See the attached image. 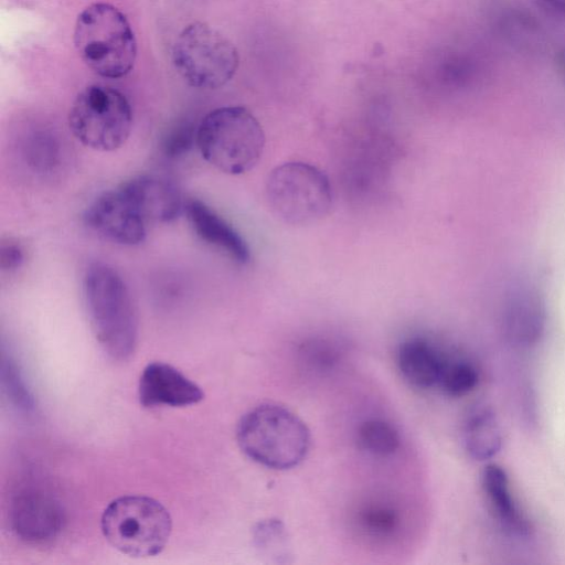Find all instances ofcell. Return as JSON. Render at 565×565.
<instances>
[{"mask_svg":"<svg viewBox=\"0 0 565 565\" xmlns=\"http://www.w3.org/2000/svg\"><path fill=\"white\" fill-rule=\"evenodd\" d=\"M84 297L92 329L103 349L125 359L136 347L138 320L129 289L111 266L96 262L84 276Z\"/></svg>","mask_w":565,"mask_h":565,"instance_id":"6da1fadb","label":"cell"},{"mask_svg":"<svg viewBox=\"0 0 565 565\" xmlns=\"http://www.w3.org/2000/svg\"><path fill=\"white\" fill-rule=\"evenodd\" d=\"M242 451L267 468L285 470L307 456L311 437L307 425L288 408L262 404L248 411L236 431Z\"/></svg>","mask_w":565,"mask_h":565,"instance_id":"7a4b0ae2","label":"cell"},{"mask_svg":"<svg viewBox=\"0 0 565 565\" xmlns=\"http://www.w3.org/2000/svg\"><path fill=\"white\" fill-rule=\"evenodd\" d=\"M265 143L260 122L242 106L213 109L198 126L200 153L226 174L237 175L252 170L259 162Z\"/></svg>","mask_w":565,"mask_h":565,"instance_id":"3957f363","label":"cell"},{"mask_svg":"<svg viewBox=\"0 0 565 565\" xmlns=\"http://www.w3.org/2000/svg\"><path fill=\"white\" fill-rule=\"evenodd\" d=\"M74 43L84 63L103 77L119 78L134 67V31L126 15L109 3H93L79 13Z\"/></svg>","mask_w":565,"mask_h":565,"instance_id":"277c9868","label":"cell"},{"mask_svg":"<svg viewBox=\"0 0 565 565\" xmlns=\"http://www.w3.org/2000/svg\"><path fill=\"white\" fill-rule=\"evenodd\" d=\"M102 532L117 551L131 557L160 554L172 531L169 511L147 495H122L113 500L102 515Z\"/></svg>","mask_w":565,"mask_h":565,"instance_id":"5b68a950","label":"cell"},{"mask_svg":"<svg viewBox=\"0 0 565 565\" xmlns=\"http://www.w3.org/2000/svg\"><path fill=\"white\" fill-rule=\"evenodd\" d=\"M265 192L274 215L292 226L319 222L329 214L333 202L327 174L301 161L275 167L268 174Z\"/></svg>","mask_w":565,"mask_h":565,"instance_id":"8992f818","label":"cell"},{"mask_svg":"<svg viewBox=\"0 0 565 565\" xmlns=\"http://www.w3.org/2000/svg\"><path fill=\"white\" fill-rule=\"evenodd\" d=\"M68 127L85 147L100 152L120 148L132 128L131 106L119 90L90 85L74 99L68 113Z\"/></svg>","mask_w":565,"mask_h":565,"instance_id":"52a82bcc","label":"cell"},{"mask_svg":"<svg viewBox=\"0 0 565 565\" xmlns=\"http://www.w3.org/2000/svg\"><path fill=\"white\" fill-rule=\"evenodd\" d=\"M234 44L202 22L186 25L178 35L172 62L178 74L192 87L216 89L234 76L238 67Z\"/></svg>","mask_w":565,"mask_h":565,"instance_id":"ba28073f","label":"cell"},{"mask_svg":"<svg viewBox=\"0 0 565 565\" xmlns=\"http://www.w3.org/2000/svg\"><path fill=\"white\" fill-rule=\"evenodd\" d=\"M9 519L12 531L20 540L45 545L61 533L64 512L51 491L41 486L25 484L12 497Z\"/></svg>","mask_w":565,"mask_h":565,"instance_id":"9c48e42d","label":"cell"},{"mask_svg":"<svg viewBox=\"0 0 565 565\" xmlns=\"http://www.w3.org/2000/svg\"><path fill=\"white\" fill-rule=\"evenodd\" d=\"M83 220L98 235L121 245H138L147 235L148 223L121 186L97 196Z\"/></svg>","mask_w":565,"mask_h":565,"instance_id":"30bf717a","label":"cell"},{"mask_svg":"<svg viewBox=\"0 0 565 565\" xmlns=\"http://www.w3.org/2000/svg\"><path fill=\"white\" fill-rule=\"evenodd\" d=\"M138 394L145 407H182L204 398L201 387L174 366L163 362L149 363L142 371Z\"/></svg>","mask_w":565,"mask_h":565,"instance_id":"8fae6325","label":"cell"},{"mask_svg":"<svg viewBox=\"0 0 565 565\" xmlns=\"http://www.w3.org/2000/svg\"><path fill=\"white\" fill-rule=\"evenodd\" d=\"M120 186L147 223H169L184 210L180 191L166 178L143 174Z\"/></svg>","mask_w":565,"mask_h":565,"instance_id":"7c38bea8","label":"cell"},{"mask_svg":"<svg viewBox=\"0 0 565 565\" xmlns=\"http://www.w3.org/2000/svg\"><path fill=\"white\" fill-rule=\"evenodd\" d=\"M194 233L205 243L217 247L238 264L249 260V249L233 226L203 201L192 199L184 205Z\"/></svg>","mask_w":565,"mask_h":565,"instance_id":"4fadbf2b","label":"cell"},{"mask_svg":"<svg viewBox=\"0 0 565 565\" xmlns=\"http://www.w3.org/2000/svg\"><path fill=\"white\" fill-rule=\"evenodd\" d=\"M447 354L424 338L405 340L397 351V366L402 376L417 388L438 385Z\"/></svg>","mask_w":565,"mask_h":565,"instance_id":"5bb4252c","label":"cell"},{"mask_svg":"<svg viewBox=\"0 0 565 565\" xmlns=\"http://www.w3.org/2000/svg\"><path fill=\"white\" fill-rule=\"evenodd\" d=\"M481 479L483 491L499 521L513 533H527L530 524L513 495L505 470L495 463H489Z\"/></svg>","mask_w":565,"mask_h":565,"instance_id":"9a60e30c","label":"cell"},{"mask_svg":"<svg viewBox=\"0 0 565 565\" xmlns=\"http://www.w3.org/2000/svg\"><path fill=\"white\" fill-rule=\"evenodd\" d=\"M466 450L477 460L493 457L502 446V433L493 412L487 407L475 409L463 427Z\"/></svg>","mask_w":565,"mask_h":565,"instance_id":"2e32d148","label":"cell"},{"mask_svg":"<svg viewBox=\"0 0 565 565\" xmlns=\"http://www.w3.org/2000/svg\"><path fill=\"white\" fill-rule=\"evenodd\" d=\"M19 148L23 162L36 175H52L62 163L61 141L50 132H32L20 141Z\"/></svg>","mask_w":565,"mask_h":565,"instance_id":"e0dca14e","label":"cell"},{"mask_svg":"<svg viewBox=\"0 0 565 565\" xmlns=\"http://www.w3.org/2000/svg\"><path fill=\"white\" fill-rule=\"evenodd\" d=\"M356 440L362 450L377 457L393 455L401 444L397 429L381 418L362 422L358 427Z\"/></svg>","mask_w":565,"mask_h":565,"instance_id":"ac0fdd59","label":"cell"},{"mask_svg":"<svg viewBox=\"0 0 565 565\" xmlns=\"http://www.w3.org/2000/svg\"><path fill=\"white\" fill-rule=\"evenodd\" d=\"M253 541L258 553L274 563H287L291 556L288 534L277 519L264 520L253 530Z\"/></svg>","mask_w":565,"mask_h":565,"instance_id":"d6986e66","label":"cell"},{"mask_svg":"<svg viewBox=\"0 0 565 565\" xmlns=\"http://www.w3.org/2000/svg\"><path fill=\"white\" fill-rule=\"evenodd\" d=\"M479 382L476 364L462 356L448 355L438 386L449 396L459 397L470 393Z\"/></svg>","mask_w":565,"mask_h":565,"instance_id":"ffe728a7","label":"cell"},{"mask_svg":"<svg viewBox=\"0 0 565 565\" xmlns=\"http://www.w3.org/2000/svg\"><path fill=\"white\" fill-rule=\"evenodd\" d=\"M537 303L530 300L521 301L512 310L511 332L518 340L531 341L536 338L541 329V315Z\"/></svg>","mask_w":565,"mask_h":565,"instance_id":"44dd1931","label":"cell"},{"mask_svg":"<svg viewBox=\"0 0 565 565\" xmlns=\"http://www.w3.org/2000/svg\"><path fill=\"white\" fill-rule=\"evenodd\" d=\"M198 127L181 125L170 130L160 142V151L167 159H177L196 145Z\"/></svg>","mask_w":565,"mask_h":565,"instance_id":"7402d4cb","label":"cell"},{"mask_svg":"<svg viewBox=\"0 0 565 565\" xmlns=\"http://www.w3.org/2000/svg\"><path fill=\"white\" fill-rule=\"evenodd\" d=\"M361 523L370 533L384 536L396 530L398 515L391 508L372 505L361 513Z\"/></svg>","mask_w":565,"mask_h":565,"instance_id":"603a6c76","label":"cell"},{"mask_svg":"<svg viewBox=\"0 0 565 565\" xmlns=\"http://www.w3.org/2000/svg\"><path fill=\"white\" fill-rule=\"evenodd\" d=\"M3 375L10 398L18 407L25 411L30 409L32 407L31 397L29 396L28 390L12 363L7 365V370L3 369Z\"/></svg>","mask_w":565,"mask_h":565,"instance_id":"cb8c5ba5","label":"cell"},{"mask_svg":"<svg viewBox=\"0 0 565 565\" xmlns=\"http://www.w3.org/2000/svg\"><path fill=\"white\" fill-rule=\"evenodd\" d=\"M25 260V252L22 245L12 238L2 239L0 244V268L2 271H14Z\"/></svg>","mask_w":565,"mask_h":565,"instance_id":"d4e9b609","label":"cell"},{"mask_svg":"<svg viewBox=\"0 0 565 565\" xmlns=\"http://www.w3.org/2000/svg\"><path fill=\"white\" fill-rule=\"evenodd\" d=\"M537 2L550 12L565 15V0H537Z\"/></svg>","mask_w":565,"mask_h":565,"instance_id":"484cf974","label":"cell"},{"mask_svg":"<svg viewBox=\"0 0 565 565\" xmlns=\"http://www.w3.org/2000/svg\"><path fill=\"white\" fill-rule=\"evenodd\" d=\"M559 63H561L562 70L565 73V50L559 54Z\"/></svg>","mask_w":565,"mask_h":565,"instance_id":"4316f807","label":"cell"}]
</instances>
